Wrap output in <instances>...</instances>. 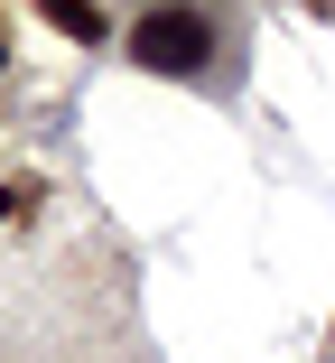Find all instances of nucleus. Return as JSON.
<instances>
[{"instance_id": "nucleus-2", "label": "nucleus", "mask_w": 335, "mask_h": 363, "mask_svg": "<svg viewBox=\"0 0 335 363\" xmlns=\"http://www.w3.org/2000/svg\"><path fill=\"white\" fill-rule=\"evenodd\" d=\"M28 10H38L47 28H65V38H84V47L103 38V0H28Z\"/></svg>"}, {"instance_id": "nucleus-3", "label": "nucleus", "mask_w": 335, "mask_h": 363, "mask_svg": "<svg viewBox=\"0 0 335 363\" xmlns=\"http://www.w3.org/2000/svg\"><path fill=\"white\" fill-rule=\"evenodd\" d=\"M38 205V186H0V224H10V214H28Z\"/></svg>"}, {"instance_id": "nucleus-4", "label": "nucleus", "mask_w": 335, "mask_h": 363, "mask_svg": "<svg viewBox=\"0 0 335 363\" xmlns=\"http://www.w3.org/2000/svg\"><path fill=\"white\" fill-rule=\"evenodd\" d=\"M0 65H10V28H0Z\"/></svg>"}, {"instance_id": "nucleus-1", "label": "nucleus", "mask_w": 335, "mask_h": 363, "mask_svg": "<svg viewBox=\"0 0 335 363\" xmlns=\"http://www.w3.org/2000/svg\"><path fill=\"white\" fill-rule=\"evenodd\" d=\"M130 65H149V75H205L215 65V19L205 10H149L130 28Z\"/></svg>"}]
</instances>
